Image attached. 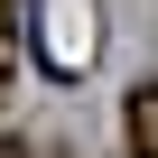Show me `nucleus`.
Masks as SVG:
<instances>
[{"instance_id":"2","label":"nucleus","mask_w":158,"mask_h":158,"mask_svg":"<svg viewBox=\"0 0 158 158\" xmlns=\"http://www.w3.org/2000/svg\"><path fill=\"white\" fill-rule=\"evenodd\" d=\"M121 149L130 158H158V74L130 84V102H121Z\"/></svg>"},{"instance_id":"1","label":"nucleus","mask_w":158,"mask_h":158,"mask_svg":"<svg viewBox=\"0 0 158 158\" xmlns=\"http://www.w3.org/2000/svg\"><path fill=\"white\" fill-rule=\"evenodd\" d=\"M93 0H47V19H37V56H47V74H84L93 65Z\"/></svg>"},{"instance_id":"3","label":"nucleus","mask_w":158,"mask_h":158,"mask_svg":"<svg viewBox=\"0 0 158 158\" xmlns=\"http://www.w3.org/2000/svg\"><path fill=\"white\" fill-rule=\"evenodd\" d=\"M10 28L19 19H10V0H0V93H10Z\"/></svg>"}]
</instances>
